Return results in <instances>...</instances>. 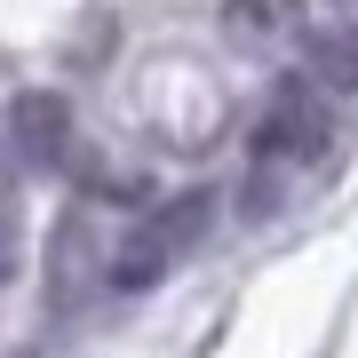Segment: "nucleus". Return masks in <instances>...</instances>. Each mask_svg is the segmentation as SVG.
Here are the masks:
<instances>
[{"mask_svg":"<svg viewBox=\"0 0 358 358\" xmlns=\"http://www.w3.org/2000/svg\"><path fill=\"white\" fill-rule=\"evenodd\" d=\"M207 231H215V192H167L152 215L112 247V271H103V279H112L120 294H143V287H159L167 271L192 255Z\"/></svg>","mask_w":358,"mask_h":358,"instance_id":"f257e3e1","label":"nucleus"},{"mask_svg":"<svg viewBox=\"0 0 358 358\" xmlns=\"http://www.w3.org/2000/svg\"><path fill=\"white\" fill-rule=\"evenodd\" d=\"M0 136H8V159H16V167L48 176V167L72 159V103L56 96V88H24V96H8Z\"/></svg>","mask_w":358,"mask_h":358,"instance_id":"f03ea898","label":"nucleus"},{"mask_svg":"<svg viewBox=\"0 0 358 358\" xmlns=\"http://www.w3.org/2000/svg\"><path fill=\"white\" fill-rule=\"evenodd\" d=\"M327 103H310V96H279L271 112L255 120V167L263 176H279V167H310V159H327Z\"/></svg>","mask_w":358,"mask_h":358,"instance_id":"7ed1b4c3","label":"nucleus"},{"mask_svg":"<svg viewBox=\"0 0 358 358\" xmlns=\"http://www.w3.org/2000/svg\"><path fill=\"white\" fill-rule=\"evenodd\" d=\"M303 72L327 96H358V24H319L303 40Z\"/></svg>","mask_w":358,"mask_h":358,"instance_id":"20e7f679","label":"nucleus"},{"mask_svg":"<svg viewBox=\"0 0 358 358\" xmlns=\"http://www.w3.org/2000/svg\"><path fill=\"white\" fill-rule=\"evenodd\" d=\"M223 32L239 48H287L303 32V8L294 0H223Z\"/></svg>","mask_w":358,"mask_h":358,"instance_id":"39448f33","label":"nucleus"},{"mask_svg":"<svg viewBox=\"0 0 358 358\" xmlns=\"http://www.w3.org/2000/svg\"><path fill=\"white\" fill-rule=\"evenodd\" d=\"M48 294H56V303H80V294H88V279H96V231H88V215H64V223H56V239H48Z\"/></svg>","mask_w":358,"mask_h":358,"instance_id":"423d86ee","label":"nucleus"},{"mask_svg":"<svg viewBox=\"0 0 358 358\" xmlns=\"http://www.w3.org/2000/svg\"><path fill=\"white\" fill-rule=\"evenodd\" d=\"M8 271H16V223L0 215V287H8Z\"/></svg>","mask_w":358,"mask_h":358,"instance_id":"0eeeda50","label":"nucleus"},{"mask_svg":"<svg viewBox=\"0 0 358 358\" xmlns=\"http://www.w3.org/2000/svg\"><path fill=\"white\" fill-rule=\"evenodd\" d=\"M8 167H16V159H8V136H0V183H8Z\"/></svg>","mask_w":358,"mask_h":358,"instance_id":"6e6552de","label":"nucleus"}]
</instances>
